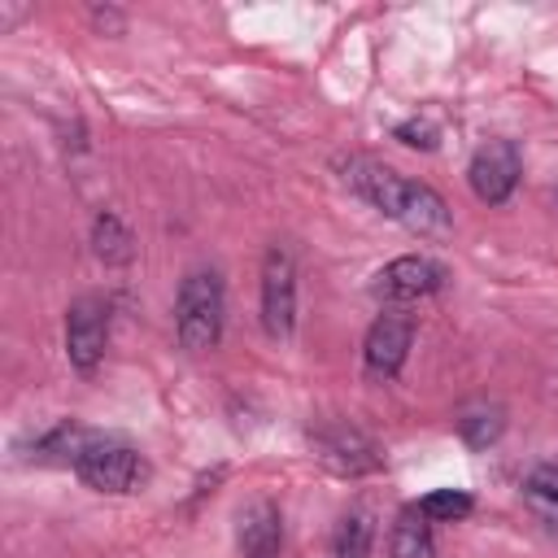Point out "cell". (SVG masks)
I'll use <instances>...</instances> for the list:
<instances>
[{"instance_id":"2","label":"cell","mask_w":558,"mask_h":558,"mask_svg":"<svg viewBox=\"0 0 558 558\" xmlns=\"http://www.w3.org/2000/svg\"><path fill=\"white\" fill-rule=\"evenodd\" d=\"M222 318H227V296H222V279L218 270H187L179 283V301H174V331L179 344L187 353H205L222 340Z\"/></svg>"},{"instance_id":"14","label":"cell","mask_w":558,"mask_h":558,"mask_svg":"<svg viewBox=\"0 0 558 558\" xmlns=\"http://www.w3.org/2000/svg\"><path fill=\"white\" fill-rule=\"evenodd\" d=\"M414 510H418L427 523H453V519H466V514L475 510V501H471V493H462V488H436V493H427Z\"/></svg>"},{"instance_id":"16","label":"cell","mask_w":558,"mask_h":558,"mask_svg":"<svg viewBox=\"0 0 558 558\" xmlns=\"http://www.w3.org/2000/svg\"><path fill=\"white\" fill-rule=\"evenodd\" d=\"M392 135H397L401 144H410V148H423V153H432V148H436V140H440V135H436V126H432L427 118H410V122H401Z\"/></svg>"},{"instance_id":"8","label":"cell","mask_w":558,"mask_h":558,"mask_svg":"<svg viewBox=\"0 0 558 558\" xmlns=\"http://www.w3.org/2000/svg\"><path fill=\"white\" fill-rule=\"evenodd\" d=\"M519 174H523V161H519V148L510 140H488L475 148L471 166H466V183L471 192L484 201V205H501L510 201V192L519 187Z\"/></svg>"},{"instance_id":"5","label":"cell","mask_w":558,"mask_h":558,"mask_svg":"<svg viewBox=\"0 0 558 558\" xmlns=\"http://www.w3.org/2000/svg\"><path fill=\"white\" fill-rule=\"evenodd\" d=\"M296 323V266L288 248H266L262 262V327L270 340H288Z\"/></svg>"},{"instance_id":"11","label":"cell","mask_w":558,"mask_h":558,"mask_svg":"<svg viewBox=\"0 0 558 558\" xmlns=\"http://www.w3.org/2000/svg\"><path fill=\"white\" fill-rule=\"evenodd\" d=\"M92 248L105 266H126L135 257V240L126 231V222L113 214V209H100L96 222H92Z\"/></svg>"},{"instance_id":"3","label":"cell","mask_w":558,"mask_h":558,"mask_svg":"<svg viewBox=\"0 0 558 558\" xmlns=\"http://www.w3.org/2000/svg\"><path fill=\"white\" fill-rule=\"evenodd\" d=\"M74 475L96 493H135L144 480V458L122 440L92 436L74 458Z\"/></svg>"},{"instance_id":"12","label":"cell","mask_w":558,"mask_h":558,"mask_svg":"<svg viewBox=\"0 0 558 558\" xmlns=\"http://www.w3.org/2000/svg\"><path fill=\"white\" fill-rule=\"evenodd\" d=\"M392 558H436L432 527L418 510H401L392 523Z\"/></svg>"},{"instance_id":"4","label":"cell","mask_w":558,"mask_h":558,"mask_svg":"<svg viewBox=\"0 0 558 558\" xmlns=\"http://www.w3.org/2000/svg\"><path fill=\"white\" fill-rule=\"evenodd\" d=\"M445 283V266L436 257H423V253H405V257H392L375 279H371V296L384 301L388 310L397 305H410L418 296H432L440 292Z\"/></svg>"},{"instance_id":"1","label":"cell","mask_w":558,"mask_h":558,"mask_svg":"<svg viewBox=\"0 0 558 558\" xmlns=\"http://www.w3.org/2000/svg\"><path fill=\"white\" fill-rule=\"evenodd\" d=\"M340 170H344V183L362 201H371L379 214L397 218L401 227H410L418 235H445L449 231V205L436 187L401 179L397 170L379 166L375 157H344Z\"/></svg>"},{"instance_id":"6","label":"cell","mask_w":558,"mask_h":558,"mask_svg":"<svg viewBox=\"0 0 558 558\" xmlns=\"http://www.w3.org/2000/svg\"><path fill=\"white\" fill-rule=\"evenodd\" d=\"M414 344V318L405 310H384L371 331H366V344H362V366L375 384H388L401 375L405 366V353Z\"/></svg>"},{"instance_id":"7","label":"cell","mask_w":558,"mask_h":558,"mask_svg":"<svg viewBox=\"0 0 558 558\" xmlns=\"http://www.w3.org/2000/svg\"><path fill=\"white\" fill-rule=\"evenodd\" d=\"M109 344V305L100 296H78L65 310V353L78 375H92Z\"/></svg>"},{"instance_id":"15","label":"cell","mask_w":558,"mask_h":558,"mask_svg":"<svg viewBox=\"0 0 558 558\" xmlns=\"http://www.w3.org/2000/svg\"><path fill=\"white\" fill-rule=\"evenodd\" d=\"M458 427H462V440L471 445V449H484V445H493L497 436H501V427H506V418H501V410L497 405H480V410H466L462 418H458Z\"/></svg>"},{"instance_id":"13","label":"cell","mask_w":558,"mask_h":558,"mask_svg":"<svg viewBox=\"0 0 558 558\" xmlns=\"http://www.w3.org/2000/svg\"><path fill=\"white\" fill-rule=\"evenodd\" d=\"M371 541H375V523L366 510H353L336 523V536H331V554L336 558H371Z\"/></svg>"},{"instance_id":"10","label":"cell","mask_w":558,"mask_h":558,"mask_svg":"<svg viewBox=\"0 0 558 558\" xmlns=\"http://www.w3.org/2000/svg\"><path fill=\"white\" fill-rule=\"evenodd\" d=\"M240 554L244 558H279L283 549V519L270 501H253L248 510H240Z\"/></svg>"},{"instance_id":"9","label":"cell","mask_w":558,"mask_h":558,"mask_svg":"<svg viewBox=\"0 0 558 558\" xmlns=\"http://www.w3.org/2000/svg\"><path fill=\"white\" fill-rule=\"evenodd\" d=\"M310 445L340 475H366V471L379 466V449L357 427H349V423H323V427H314L310 432Z\"/></svg>"},{"instance_id":"17","label":"cell","mask_w":558,"mask_h":558,"mask_svg":"<svg viewBox=\"0 0 558 558\" xmlns=\"http://www.w3.org/2000/svg\"><path fill=\"white\" fill-rule=\"evenodd\" d=\"M532 497V510H536V519L545 523V532L558 541V501L554 497H541V493H527Z\"/></svg>"}]
</instances>
